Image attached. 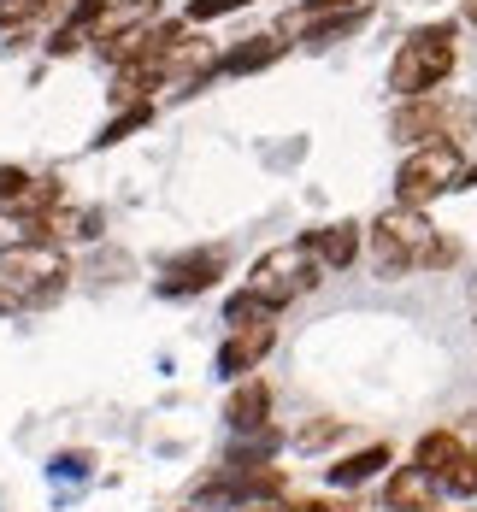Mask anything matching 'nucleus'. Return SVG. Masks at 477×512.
<instances>
[{
  "instance_id": "f257e3e1",
  "label": "nucleus",
  "mask_w": 477,
  "mask_h": 512,
  "mask_svg": "<svg viewBox=\"0 0 477 512\" xmlns=\"http://www.w3.org/2000/svg\"><path fill=\"white\" fill-rule=\"evenodd\" d=\"M371 259L383 277H401V271H419V265H448L454 248L436 242L430 218L419 206H389L377 224H371Z\"/></svg>"
},
{
  "instance_id": "f03ea898",
  "label": "nucleus",
  "mask_w": 477,
  "mask_h": 512,
  "mask_svg": "<svg viewBox=\"0 0 477 512\" xmlns=\"http://www.w3.org/2000/svg\"><path fill=\"white\" fill-rule=\"evenodd\" d=\"M448 71H454V30L436 24V30H419V36L401 42L395 65H389V89H395L401 101H419V95H430Z\"/></svg>"
},
{
  "instance_id": "7ed1b4c3",
  "label": "nucleus",
  "mask_w": 477,
  "mask_h": 512,
  "mask_svg": "<svg viewBox=\"0 0 477 512\" xmlns=\"http://www.w3.org/2000/svg\"><path fill=\"white\" fill-rule=\"evenodd\" d=\"M65 254L53 242H12L0 254V283L18 295V307H48L53 295L65 289Z\"/></svg>"
},
{
  "instance_id": "20e7f679",
  "label": "nucleus",
  "mask_w": 477,
  "mask_h": 512,
  "mask_svg": "<svg viewBox=\"0 0 477 512\" xmlns=\"http://www.w3.org/2000/svg\"><path fill=\"white\" fill-rule=\"evenodd\" d=\"M318 283V259L307 242H289V248H271L265 259H254V277H248V295H260V307H289L301 301Z\"/></svg>"
},
{
  "instance_id": "39448f33",
  "label": "nucleus",
  "mask_w": 477,
  "mask_h": 512,
  "mask_svg": "<svg viewBox=\"0 0 477 512\" xmlns=\"http://www.w3.org/2000/svg\"><path fill=\"white\" fill-rule=\"evenodd\" d=\"M477 124V106L472 101H442V95H419V101H407L395 112V142H407V148H424V142H460V136H472Z\"/></svg>"
},
{
  "instance_id": "423d86ee",
  "label": "nucleus",
  "mask_w": 477,
  "mask_h": 512,
  "mask_svg": "<svg viewBox=\"0 0 477 512\" xmlns=\"http://www.w3.org/2000/svg\"><path fill=\"white\" fill-rule=\"evenodd\" d=\"M460 183V142H424L407 154V165L395 171V201L401 206H430L442 189Z\"/></svg>"
},
{
  "instance_id": "0eeeda50",
  "label": "nucleus",
  "mask_w": 477,
  "mask_h": 512,
  "mask_svg": "<svg viewBox=\"0 0 477 512\" xmlns=\"http://www.w3.org/2000/svg\"><path fill=\"white\" fill-rule=\"evenodd\" d=\"M413 465L430 471L436 489H448V495H477V460L454 430H430L419 442V454H413Z\"/></svg>"
},
{
  "instance_id": "6e6552de",
  "label": "nucleus",
  "mask_w": 477,
  "mask_h": 512,
  "mask_svg": "<svg viewBox=\"0 0 477 512\" xmlns=\"http://www.w3.org/2000/svg\"><path fill=\"white\" fill-rule=\"evenodd\" d=\"M224 277V248H201V254H183L165 265V277H159V295H207L212 283Z\"/></svg>"
},
{
  "instance_id": "1a4fd4ad",
  "label": "nucleus",
  "mask_w": 477,
  "mask_h": 512,
  "mask_svg": "<svg viewBox=\"0 0 477 512\" xmlns=\"http://www.w3.org/2000/svg\"><path fill=\"white\" fill-rule=\"evenodd\" d=\"M271 342H277L271 318H265V324H236V330H230V342L218 348V377H236V383H242V377L271 354Z\"/></svg>"
},
{
  "instance_id": "9d476101",
  "label": "nucleus",
  "mask_w": 477,
  "mask_h": 512,
  "mask_svg": "<svg viewBox=\"0 0 477 512\" xmlns=\"http://www.w3.org/2000/svg\"><path fill=\"white\" fill-rule=\"evenodd\" d=\"M224 424H230L236 436H248V430L271 424V389H265L260 377H242V383L230 389V401H224Z\"/></svg>"
},
{
  "instance_id": "9b49d317",
  "label": "nucleus",
  "mask_w": 477,
  "mask_h": 512,
  "mask_svg": "<svg viewBox=\"0 0 477 512\" xmlns=\"http://www.w3.org/2000/svg\"><path fill=\"white\" fill-rule=\"evenodd\" d=\"M436 477L430 471H419V465H401L395 477H389V489H383V507L389 512H430L436 507Z\"/></svg>"
},
{
  "instance_id": "f8f14e48",
  "label": "nucleus",
  "mask_w": 477,
  "mask_h": 512,
  "mask_svg": "<svg viewBox=\"0 0 477 512\" xmlns=\"http://www.w3.org/2000/svg\"><path fill=\"white\" fill-rule=\"evenodd\" d=\"M307 248H313L318 265H330V271H348L354 259H360V224H324L307 236Z\"/></svg>"
},
{
  "instance_id": "ddd939ff",
  "label": "nucleus",
  "mask_w": 477,
  "mask_h": 512,
  "mask_svg": "<svg viewBox=\"0 0 477 512\" xmlns=\"http://www.w3.org/2000/svg\"><path fill=\"white\" fill-rule=\"evenodd\" d=\"M159 24V0H112V12L101 18V30H95V42H118V36H130V30H148Z\"/></svg>"
},
{
  "instance_id": "4468645a",
  "label": "nucleus",
  "mask_w": 477,
  "mask_h": 512,
  "mask_svg": "<svg viewBox=\"0 0 477 512\" xmlns=\"http://www.w3.org/2000/svg\"><path fill=\"white\" fill-rule=\"evenodd\" d=\"M277 59H283V42H277V36H242L236 48L218 59V71L248 77V71H265V65H277Z\"/></svg>"
},
{
  "instance_id": "2eb2a0df",
  "label": "nucleus",
  "mask_w": 477,
  "mask_h": 512,
  "mask_svg": "<svg viewBox=\"0 0 477 512\" xmlns=\"http://www.w3.org/2000/svg\"><path fill=\"white\" fill-rule=\"evenodd\" d=\"M59 206H65L59 183H48V177H30V183H24V195H18V201H6V212H12V224H42V218H53Z\"/></svg>"
},
{
  "instance_id": "dca6fc26",
  "label": "nucleus",
  "mask_w": 477,
  "mask_h": 512,
  "mask_svg": "<svg viewBox=\"0 0 477 512\" xmlns=\"http://www.w3.org/2000/svg\"><path fill=\"white\" fill-rule=\"evenodd\" d=\"M383 465H389V448L371 442V448H360V454H348V460L330 465V483H336V489H360V483H371Z\"/></svg>"
},
{
  "instance_id": "f3484780",
  "label": "nucleus",
  "mask_w": 477,
  "mask_h": 512,
  "mask_svg": "<svg viewBox=\"0 0 477 512\" xmlns=\"http://www.w3.org/2000/svg\"><path fill=\"white\" fill-rule=\"evenodd\" d=\"M277 442H283V436H277L271 424H260V430H248V436H242V442L230 448V471H248V465H265L271 454H277Z\"/></svg>"
},
{
  "instance_id": "a211bd4d",
  "label": "nucleus",
  "mask_w": 477,
  "mask_h": 512,
  "mask_svg": "<svg viewBox=\"0 0 477 512\" xmlns=\"http://www.w3.org/2000/svg\"><path fill=\"white\" fill-rule=\"evenodd\" d=\"M148 118H154V106H148V101L124 106V112H118V118H112V124H106V130H101V136H95V142H101V148H112V142H124V136H130V130H142V124H148Z\"/></svg>"
},
{
  "instance_id": "6ab92c4d",
  "label": "nucleus",
  "mask_w": 477,
  "mask_h": 512,
  "mask_svg": "<svg viewBox=\"0 0 477 512\" xmlns=\"http://www.w3.org/2000/svg\"><path fill=\"white\" fill-rule=\"evenodd\" d=\"M366 24V12L354 6V12H336V18H318L313 30H307V42H336V36H348V30H360Z\"/></svg>"
},
{
  "instance_id": "aec40b11",
  "label": "nucleus",
  "mask_w": 477,
  "mask_h": 512,
  "mask_svg": "<svg viewBox=\"0 0 477 512\" xmlns=\"http://www.w3.org/2000/svg\"><path fill=\"white\" fill-rule=\"evenodd\" d=\"M224 318H230V330H236V324H265V318H271V307H260V295H248V289H242V295L224 307Z\"/></svg>"
},
{
  "instance_id": "412c9836",
  "label": "nucleus",
  "mask_w": 477,
  "mask_h": 512,
  "mask_svg": "<svg viewBox=\"0 0 477 512\" xmlns=\"http://www.w3.org/2000/svg\"><path fill=\"white\" fill-rule=\"evenodd\" d=\"M53 0H0V30H12V24H30L36 12H48Z\"/></svg>"
},
{
  "instance_id": "4be33fe9",
  "label": "nucleus",
  "mask_w": 477,
  "mask_h": 512,
  "mask_svg": "<svg viewBox=\"0 0 477 512\" xmlns=\"http://www.w3.org/2000/svg\"><path fill=\"white\" fill-rule=\"evenodd\" d=\"M248 0H189V18L195 24H212V18H224V12H242Z\"/></svg>"
},
{
  "instance_id": "5701e85b",
  "label": "nucleus",
  "mask_w": 477,
  "mask_h": 512,
  "mask_svg": "<svg viewBox=\"0 0 477 512\" xmlns=\"http://www.w3.org/2000/svg\"><path fill=\"white\" fill-rule=\"evenodd\" d=\"M336 430H342V424H336V418H324V424H307V430H301V436H295V448H301V454H313V448H324V442H330V436H336Z\"/></svg>"
},
{
  "instance_id": "b1692460",
  "label": "nucleus",
  "mask_w": 477,
  "mask_h": 512,
  "mask_svg": "<svg viewBox=\"0 0 477 512\" xmlns=\"http://www.w3.org/2000/svg\"><path fill=\"white\" fill-rule=\"evenodd\" d=\"M89 465H95L89 454H53V465H48V471L59 477V483H65V477H89Z\"/></svg>"
},
{
  "instance_id": "393cba45",
  "label": "nucleus",
  "mask_w": 477,
  "mask_h": 512,
  "mask_svg": "<svg viewBox=\"0 0 477 512\" xmlns=\"http://www.w3.org/2000/svg\"><path fill=\"white\" fill-rule=\"evenodd\" d=\"M24 183H30L24 171H12V165H0V201H18V195H24Z\"/></svg>"
},
{
  "instance_id": "a878e982",
  "label": "nucleus",
  "mask_w": 477,
  "mask_h": 512,
  "mask_svg": "<svg viewBox=\"0 0 477 512\" xmlns=\"http://www.w3.org/2000/svg\"><path fill=\"white\" fill-rule=\"evenodd\" d=\"M230 512H289V507H283L277 495H254V501H236Z\"/></svg>"
},
{
  "instance_id": "bb28decb",
  "label": "nucleus",
  "mask_w": 477,
  "mask_h": 512,
  "mask_svg": "<svg viewBox=\"0 0 477 512\" xmlns=\"http://www.w3.org/2000/svg\"><path fill=\"white\" fill-rule=\"evenodd\" d=\"M360 0H307V12H354Z\"/></svg>"
},
{
  "instance_id": "cd10ccee",
  "label": "nucleus",
  "mask_w": 477,
  "mask_h": 512,
  "mask_svg": "<svg viewBox=\"0 0 477 512\" xmlns=\"http://www.w3.org/2000/svg\"><path fill=\"white\" fill-rule=\"evenodd\" d=\"M454 189H477V165H460V183Z\"/></svg>"
},
{
  "instance_id": "c85d7f7f",
  "label": "nucleus",
  "mask_w": 477,
  "mask_h": 512,
  "mask_svg": "<svg viewBox=\"0 0 477 512\" xmlns=\"http://www.w3.org/2000/svg\"><path fill=\"white\" fill-rule=\"evenodd\" d=\"M289 512H336L330 501H301V507H289Z\"/></svg>"
},
{
  "instance_id": "c756f323",
  "label": "nucleus",
  "mask_w": 477,
  "mask_h": 512,
  "mask_svg": "<svg viewBox=\"0 0 477 512\" xmlns=\"http://www.w3.org/2000/svg\"><path fill=\"white\" fill-rule=\"evenodd\" d=\"M472 24H477V0H472Z\"/></svg>"
},
{
  "instance_id": "7c9ffc66",
  "label": "nucleus",
  "mask_w": 477,
  "mask_h": 512,
  "mask_svg": "<svg viewBox=\"0 0 477 512\" xmlns=\"http://www.w3.org/2000/svg\"><path fill=\"white\" fill-rule=\"evenodd\" d=\"M472 460H477V442H472Z\"/></svg>"
}]
</instances>
